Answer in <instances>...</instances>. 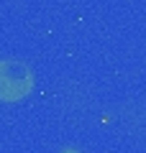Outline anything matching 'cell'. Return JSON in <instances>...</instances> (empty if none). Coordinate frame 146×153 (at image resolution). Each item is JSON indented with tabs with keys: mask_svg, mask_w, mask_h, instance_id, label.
Segmentation results:
<instances>
[{
	"mask_svg": "<svg viewBox=\"0 0 146 153\" xmlns=\"http://www.w3.org/2000/svg\"><path fill=\"white\" fill-rule=\"evenodd\" d=\"M33 89V71L18 59L0 61V100L16 102Z\"/></svg>",
	"mask_w": 146,
	"mask_h": 153,
	"instance_id": "cell-1",
	"label": "cell"
}]
</instances>
